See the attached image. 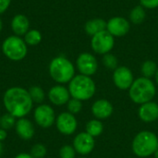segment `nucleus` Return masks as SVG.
<instances>
[{
  "label": "nucleus",
  "mask_w": 158,
  "mask_h": 158,
  "mask_svg": "<svg viewBox=\"0 0 158 158\" xmlns=\"http://www.w3.org/2000/svg\"><path fill=\"white\" fill-rule=\"evenodd\" d=\"M154 155H155V157L158 158V149H157V150H156V153H155Z\"/></svg>",
  "instance_id": "obj_37"
},
{
  "label": "nucleus",
  "mask_w": 158,
  "mask_h": 158,
  "mask_svg": "<svg viewBox=\"0 0 158 158\" xmlns=\"http://www.w3.org/2000/svg\"><path fill=\"white\" fill-rule=\"evenodd\" d=\"M16 121H17L16 118H14L12 115H10L8 113L4 114L0 118V128L4 129L6 131H9L15 127Z\"/></svg>",
  "instance_id": "obj_25"
},
{
  "label": "nucleus",
  "mask_w": 158,
  "mask_h": 158,
  "mask_svg": "<svg viewBox=\"0 0 158 158\" xmlns=\"http://www.w3.org/2000/svg\"><path fill=\"white\" fill-rule=\"evenodd\" d=\"M60 158H75L76 151L71 145H64L59 150Z\"/></svg>",
  "instance_id": "obj_29"
},
{
  "label": "nucleus",
  "mask_w": 158,
  "mask_h": 158,
  "mask_svg": "<svg viewBox=\"0 0 158 158\" xmlns=\"http://www.w3.org/2000/svg\"><path fill=\"white\" fill-rule=\"evenodd\" d=\"M155 78H156V83L158 84V69H157V71H156V73Z\"/></svg>",
  "instance_id": "obj_36"
},
{
  "label": "nucleus",
  "mask_w": 158,
  "mask_h": 158,
  "mask_svg": "<svg viewBox=\"0 0 158 158\" xmlns=\"http://www.w3.org/2000/svg\"><path fill=\"white\" fill-rule=\"evenodd\" d=\"M106 30V21L100 18L89 19L84 25V31L88 35L94 36V34Z\"/></svg>",
  "instance_id": "obj_19"
},
{
  "label": "nucleus",
  "mask_w": 158,
  "mask_h": 158,
  "mask_svg": "<svg viewBox=\"0 0 158 158\" xmlns=\"http://www.w3.org/2000/svg\"><path fill=\"white\" fill-rule=\"evenodd\" d=\"M26 43L27 45H31V46H34L37 45L41 43L42 41V34L39 31L37 30H29L25 35H24V39H23Z\"/></svg>",
  "instance_id": "obj_23"
},
{
  "label": "nucleus",
  "mask_w": 158,
  "mask_h": 158,
  "mask_svg": "<svg viewBox=\"0 0 158 158\" xmlns=\"http://www.w3.org/2000/svg\"><path fill=\"white\" fill-rule=\"evenodd\" d=\"M49 74L59 84L69 83L75 76V67L67 57L56 56L49 64Z\"/></svg>",
  "instance_id": "obj_4"
},
{
  "label": "nucleus",
  "mask_w": 158,
  "mask_h": 158,
  "mask_svg": "<svg viewBox=\"0 0 158 158\" xmlns=\"http://www.w3.org/2000/svg\"><path fill=\"white\" fill-rule=\"evenodd\" d=\"M7 137V131L0 128V142H3L6 139Z\"/></svg>",
  "instance_id": "obj_32"
},
{
  "label": "nucleus",
  "mask_w": 158,
  "mask_h": 158,
  "mask_svg": "<svg viewBox=\"0 0 158 158\" xmlns=\"http://www.w3.org/2000/svg\"><path fill=\"white\" fill-rule=\"evenodd\" d=\"M3 105L6 112L16 118H25L32 109L33 102L29 91L15 86L8 88L3 95Z\"/></svg>",
  "instance_id": "obj_1"
},
{
  "label": "nucleus",
  "mask_w": 158,
  "mask_h": 158,
  "mask_svg": "<svg viewBox=\"0 0 158 158\" xmlns=\"http://www.w3.org/2000/svg\"><path fill=\"white\" fill-rule=\"evenodd\" d=\"M131 148L137 156L148 157L154 155L158 149L157 136L152 131H141L134 137Z\"/></svg>",
  "instance_id": "obj_5"
},
{
  "label": "nucleus",
  "mask_w": 158,
  "mask_h": 158,
  "mask_svg": "<svg viewBox=\"0 0 158 158\" xmlns=\"http://www.w3.org/2000/svg\"><path fill=\"white\" fill-rule=\"evenodd\" d=\"M76 66L81 74L93 76L98 69V62L95 56L90 53H81L76 60Z\"/></svg>",
  "instance_id": "obj_9"
},
{
  "label": "nucleus",
  "mask_w": 158,
  "mask_h": 158,
  "mask_svg": "<svg viewBox=\"0 0 158 158\" xmlns=\"http://www.w3.org/2000/svg\"><path fill=\"white\" fill-rule=\"evenodd\" d=\"M33 119L39 127L48 129L56 123V118L52 106L46 104H41L33 112Z\"/></svg>",
  "instance_id": "obj_8"
},
{
  "label": "nucleus",
  "mask_w": 158,
  "mask_h": 158,
  "mask_svg": "<svg viewBox=\"0 0 158 158\" xmlns=\"http://www.w3.org/2000/svg\"><path fill=\"white\" fill-rule=\"evenodd\" d=\"M80 158H85V157H80Z\"/></svg>",
  "instance_id": "obj_38"
},
{
  "label": "nucleus",
  "mask_w": 158,
  "mask_h": 158,
  "mask_svg": "<svg viewBox=\"0 0 158 158\" xmlns=\"http://www.w3.org/2000/svg\"><path fill=\"white\" fill-rule=\"evenodd\" d=\"M47 96L49 101L55 106H64L70 99L69 89L61 84L53 86L48 91Z\"/></svg>",
  "instance_id": "obj_14"
},
{
  "label": "nucleus",
  "mask_w": 158,
  "mask_h": 158,
  "mask_svg": "<svg viewBox=\"0 0 158 158\" xmlns=\"http://www.w3.org/2000/svg\"><path fill=\"white\" fill-rule=\"evenodd\" d=\"M28 91H29V94L31 95V98L33 104L36 103V104L41 105L44 102L45 94H44V91L40 86H31Z\"/></svg>",
  "instance_id": "obj_24"
},
{
  "label": "nucleus",
  "mask_w": 158,
  "mask_h": 158,
  "mask_svg": "<svg viewBox=\"0 0 158 158\" xmlns=\"http://www.w3.org/2000/svg\"><path fill=\"white\" fill-rule=\"evenodd\" d=\"M68 89L71 98H75L82 102L91 99L94 95L96 87L91 77L79 74L75 75L69 82Z\"/></svg>",
  "instance_id": "obj_2"
},
{
  "label": "nucleus",
  "mask_w": 158,
  "mask_h": 158,
  "mask_svg": "<svg viewBox=\"0 0 158 158\" xmlns=\"http://www.w3.org/2000/svg\"><path fill=\"white\" fill-rule=\"evenodd\" d=\"M15 131L18 136L22 140H31L35 134L33 123L26 118H18L15 124Z\"/></svg>",
  "instance_id": "obj_15"
},
{
  "label": "nucleus",
  "mask_w": 158,
  "mask_h": 158,
  "mask_svg": "<svg viewBox=\"0 0 158 158\" xmlns=\"http://www.w3.org/2000/svg\"><path fill=\"white\" fill-rule=\"evenodd\" d=\"M11 0H0V14H3L8 9Z\"/></svg>",
  "instance_id": "obj_31"
},
{
  "label": "nucleus",
  "mask_w": 158,
  "mask_h": 158,
  "mask_svg": "<svg viewBox=\"0 0 158 158\" xmlns=\"http://www.w3.org/2000/svg\"><path fill=\"white\" fill-rule=\"evenodd\" d=\"M67 108H68V112H69L70 114L76 115L81 112V110L82 108V103H81V101H80L78 99L70 98L69 100V102L67 103Z\"/></svg>",
  "instance_id": "obj_27"
},
{
  "label": "nucleus",
  "mask_w": 158,
  "mask_h": 158,
  "mask_svg": "<svg viewBox=\"0 0 158 158\" xmlns=\"http://www.w3.org/2000/svg\"><path fill=\"white\" fill-rule=\"evenodd\" d=\"M3 153V144H2V142H0V156Z\"/></svg>",
  "instance_id": "obj_34"
},
{
  "label": "nucleus",
  "mask_w": 158,
  "mask_h": 158,
  "mask_svg": "<svg viewBox=\"0 0 158 158\" xmlns=\"http://www.w3.org/2000/svg\"><path fill=\"white\" fill-rule=\"evenodd\" d=\"M56 126L57 131L63 135L73 134L78 127V122L75 115L69 112H62L56 117Z\"/></svg>",
  "instance_id": "obj_10"
},
{
  "label": "nucleus",
  "mask_w": 158,
  "mask_h": 158,
  "mask_svg": "<svg viewBox=\"0 0 158 158\" xmlns=\"http://www.w3.org/2000/svg\"><path fill=\"white\" fill-rule=\"evenodd\" d=\"M146 17L145 8L141 5L134 6L130 12V22L133 24H141L144 21Z\"/></svg>",
  "instance_id": "obj_20"
},
{
  "label": "nucleus",
  "mask_w": 158,
  "mask_h": 158,
  "mask_svg": "<svg viewBox=\"0 0 158 158\" xmlns=\"http://www.w3.org/2000/svg\"><path fill=\"white\" fill-rule=\"evenodd\" d=\"M115 45V37L112 36L106 30L102 31L91 39V47L93 51L98 55L108 54Z\"/></svg>",
  "instance_id": "obj_7"
},
{
  "label": "nucleus",
  "mask_w": 158,
  "mask_h": 158,
  "mask_svg": "<svg viewBox=\"0 0 158 158\" xmlns=\"http://www.w3.org/2000/svg\"><path fill=\"white\" fill-rule=\"evenodd\" d=\"M114 111L112 104L106 99H99L93 104L92 113L97 119H106L109 118Z\"/></svg>",
  "instance_id": "obj_16"
},
{
  "label": "nucleus",
  "mask_w": 158,
  "mask_h": 158,
  "mask_svg": "<svg viewBox=\"0 0 158 158\" xmlns=\"http://www.w3.org/2000/svg\"><path fill=\"white\" fill-rule=\"evenodd\" d=\"M94 144H95L94 138L85 131V132H81L75 136L72 146L74 147L76 153L81 156H86L93 152L94 148Z\"/></svg>",
  "instance_id": "obj_13"
},
{
  "label": "nucleus",
  "mask_w": 158,
  "mask_h": 158,
  "mask_svg": "<svg viewBox=\"0 0 158 158\" xmlns=\"http://www.w3.org/2000/svg\"><path fill=\"white\" fill-rule=\"evenodd\" d=\"M104 131V125L99 119H92L86 124V132L94 138L98 137Z\"/></svg>",
  "instance_id": "obj_21"
},
{
  "label": "nucleus",
  "mask_w": 158,
  "mask_h": 158,
  "mask_svg": "<svg viewBox=\"0 0 158 158\" xmlns=\"http://www.w3.org/2000/svg\"><path fill=\"white\" fill-rule=\"evenodd\" d=\"M102 61H103L104 66H105L106 69H113V70H115V69L118 68V58H117L114 55H112V54H110V53L104 55Z\"/></svg>",
  "instance_id": "obj_26"
},
{
  "label": "nucleus",
  "mask_w": 158,
  "mask_h": 158,
  "mask_svg": "<svg viewBox=\"0 0 158 158\" xmlns=\"http://www.w3.org/2000/svg\"><path fill=\"white\" fill-rule=\"evenodd\" d=\"M114 84L120 90H129L134 81L132 71L125 67H118L113 73Z\"/></svg>",
  "instance_id": "obj_12"
},
{
  "label": "nucleus",
  "mask_w": 158,
  "mask_h": 158,
  "mask_svg": "<svg viewBox=\"0 0 158 158\" xmlns=\"http://www.w3.org/2000/svg\"><path fill=\"white\" fill-rule=\"evenodd\" d=\"M46 153H47V150L44 144L36 143L31 147L30 155L33 158H44L46 156Z\"/></svg>",
  "instance_id": "obj_28"
},
{
  "label": "nucleus",
  "mask_w": 158,
  "mask_h": 158,
  "mask_svg": "<svg viewBox=\"0 0 158 158\" xmlns=\"http://www.w3.org/2000/svg\"><path fill=\"white\" fill-rule=\"evenodd\" d=\"M0 118H1V116H0Z\"/></svg>",
  "instance_id": "obj_39"
},
{
  "label": "nucleus",
  "mask_w": 158,
  "mask_h": 158,
  "mask_svg": "<svg viewBox=\"0 0 158 158\" xmlns=\"http://www.w3.org/2000/svg\"><path fill=\"white\" fill-rule=\"evenodd\" d=\"M158 67L156 63L153 60H146L143 63L141 68V72L143 74V77L151 79L156 76V73L157 71Z\"/></svg>",
  "instance_id": "obj_22"
},
{
  "label": "nucleus",
  "mask_w": 158,
  "mask_h": 158,
  "mask_svg": "<svg viewBox=\"0 0 158 158\" xmlns=\"http://www.w3.org/2000/svg\"><path fill=\"white\" fill-rule=\"evenodd\" d=\"M140 5L147 9H155L158 7V0H140Z\"/></svg>",
  "instance_id": "obj_30"
},
{
  "label": "nucleus",
  "mask_w": 158,
  "mask_h": 158,
  "mask_svg": "<svg viewBox=\"0 0 158 158\" xmlns=\"http://www.w3.org/2000/svg\"><path fill=\"white\" fill-rule=\"evenodd\" d=\"M131 29V22L123 17H113L106 22V31L114 37L125 36Z\"/></svg>",
  "instance_id": "obj_11"
},
{
  "label": "nucleus",
  "mask_w": 158,
  "mask_h": 158,
  "mask_svg": "<svg viewBox=\"0 0 158 158\" xmlns=\"http://www.w3.org/2000/svg\"><path fill=\"white\" fill-rule=\"evenodd\" d=\"M2 52L10 60L20 61L27 56L28 45L21 37L11 35L4 40L2 44Z\"/></svg>",
  "instance_id": "obj_6"
},
{
  "label": "nucleus",
  "mask_w": 158,
  "mask_h": 158,
  "mask_svg": "<svg viewBox=\"0 0 158 158\" xmlns=\"http://www.w3.org/2000/svg\"><path fill=\"white\" fill-rule=\"evenodd\" d=\"M138 115L141 120L145 123H151L158 119V105L156 102H148L141 105Z\"/></svg>",
  "instance_id": "obj_17"
},
{
  "label": "nucleus",
  "mask_w": 158,
  "mask_h": 158,
  "mask_svg": "<svg viewBox=\"0 0 158 158\" xmlns=\"http://www.w3.org/2000/svg\"><path fill=\"white\" fill-rule=\"evenodd\" d=\"M14 158H33L30 154H27V153H20L19 155H17Z\"/></svg>",
  "instance_id": "obj_33"
},
{
  "label": "nucleus",
  "mask_w": 158,
  "mask_h": 158,
  "mask_svg": "<svg viewBox=\"0 0 158 158\" xmlns=\"http://www.w3.org/2000/svg\"><path fill=\"white\" fill-rule=\"evenodd\" d=\"M30 21L29 19L22 14H17L13 17L11 20V30L17 36L25 35V33L29 31Z\"/></svg>",
  "instance_id": "obj_18"
},
{
  "label": "nucleus",
  "mask_w": 158,
  "mask_h": 158,
  "mask_svg": "<svg viewBox=\"0 0 158 158\" xmlns=\"http://www.w3.org/2000/svg\"><path fill=\"white\" fill-rule=\"evenodd\" d=\"M2 30H3V22H2V19L0 18V32L2 31Z\"/></svg>",
  "instance_id": "obj_35"
},
{
  "label": "nucleus",
  "mask_w": 158,
  "mask_h": 158,
  "mask_svg": "<svg viewBox=\"0 0 158 158\" xmlns=\"http://www.w3.org/2000/svg\"><path fill=\"white\" fill-rule=\"evenodd\" d=\"M156 93L155 83L151 79L140 77L134 80L129 89V95L132 102L138 105H143L151 102Z\"/></svg>",
  "instance_id": "obj_3"
}]
</instances>
